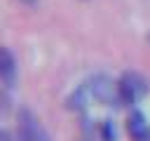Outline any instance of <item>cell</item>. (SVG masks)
Here are the masks:
<instances>
[{
	"label": "cell",
	"mask_w": 150,
	"mask_h": 141,
	"mask_svg": "<svg viewBox=\"0 0 150 141\" xmlns=\"http://www.w3.org/2000/svg\"><path fill=\"white\" fill-rule=\"evenodd\" d=\"M84 85H87V92H89V96H91L94 101H98V103H103V106H112V108L122 106V101H120V89H117V80H112L110 75L96 73V75H91Z\"/></svg>",
	"instance_id": "6da1fadb"
},
{
	"label": "cell",
	"mask_w": 150,
	"mask_h": 141,
	"mask_svg": "<svg viewBox=\"0 0 150 141\" xmlns=\"http://www.w3.org/2000/svg\"><path fill=\"white\" fill-rule=\"evenodd\" d=\"M117 89H120V101L122 106H136L145 94H148V80L136 73V70H124L117 80Z\"/></svg>",
	"instance_id": "7a4b0ae2"
},
{
	"label": "cell",
	"mask_w": 150,
	"mask_h": 141,
	"mask_svg": "<svg viewBox=\"0 0 150 141\" xmlns=\"http://www.w3.org/2000/svg\"><path fill=\"white\" fill-rule=\"evenodd\" d=\"M16 139L19 141H52L49 132L45 129V125L30 108H21L16 113Z\"/></svg>",
	"instance_id": "3957f363"
},
{
	"label": "cell",
	"mask_w": 150,
	"mask_h": 141,
	"mask_svg": "<svg viewBox=\"0 0 150 141\" xmlns=\"http://www.w3.org/2000/svg\"><path fill=\"white\" fill-rule=\"evenodd\" d=\"M127 134L134 141H150V122L141 110H131L127 118Z\"/></svg>",
	"instance_id": "277c9868"
},
{
	"label": "cell",
	"mask_w": 150,
	"mask_h": 141,
	"mask_svg": "<svg viewBox=\"0 0 150 141\" xmlns=\"http://www.w3.org/2000/svg\"><path fill=\"white\" fill-rule=\"evenodd\" d=\"M16 78V61H14V54L0 45V80L5 85H12Z\"/></svg>",
	"instance_id": "5b68a950"
},
{
	"label": "cell",
	"mask_w": 150,
	"mask_h": 141,
	"mask_svg": "<svg viewBox=\"0 0 150 141\" xmlns=\"http://www.w3.org/2000/svg\"><path fill=\"white\" fill-rule=\"evenodd\" d=\"M89 99H91V96H89V92H87V85L82 82V85L66 99V108H70V110H80V113H82V110H87Z\"/></svg>",
	"instance_id": "8992f818"
},
{
	"label": "cell",
	"mask_w": 150,
	"mask_h": 141,
	"mask_svg": "<svg viewBox=\"0 0 150 141\" xmlns=\"http://www.w3.org/2000/svg\"><path fill=\"white\" fill-rule=\"evenodd\" d=\"M98 141H117L112 120H98Z\"/></svg>",
	"instance_id": "52a82bcc"
},
{
	"label": "cell",
	"mask_w": 150,
	"mask_h": 141,
	"mask_svg": "<svg viewBox=\"0 0 150 141\" xmlns=\"http://www.w3.org/2000/svg\"><path fill=\"white\" fill-rule=\"evenodd\" d=\"M0 141H19L16 139V132H7V129H0Z\"/></svg>",
	"instance_id": "ba28073f"
},
{
	"label": "cell",
	"mask_w": 150,
	"mask_h": 141,
	"mask_svg": "<svg viewBox=\"0 0 150 141\" xmlns=\"http://www.w3.org/2000/svg\"><path fill=\"white\" fill-rule=\"evenodd\" d=\"M7 103H9L7 92H2V89H0V113H5V110H7Z\"/></svg>",
	"instance_id": "9c48e42d"
},
{
	"label": "cell",
	"mask_w": 150,
	"mask_h": 141,
	"mask_svg": "<svg viewBox=\"0 0 150 141\" xmlns=\"http://www.w3.org/2000/svg\"><path fill=\"white\" fill-rule=\"evenodd\" d=\"M21 2H28V5H33V2H35V0H21Z\"/></svg>",
	"instance_id": "30bf717a"
}]
</instances>
